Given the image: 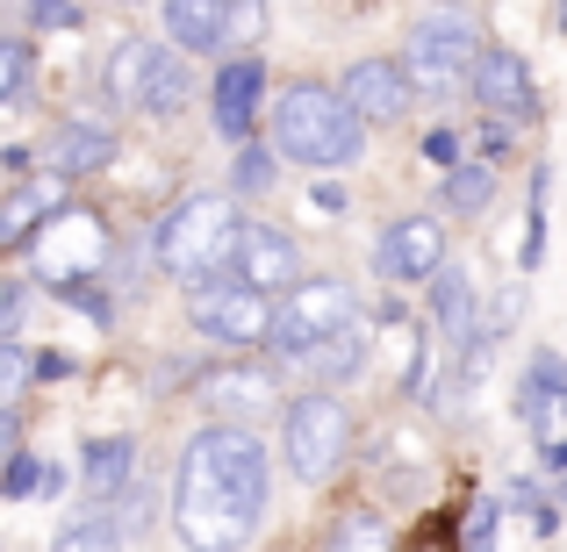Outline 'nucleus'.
Wrapping results in <instances>:
<instances>
[{"label":"nucleus","mask_w":567,"mask_h":552,"mask_svg":"<svg viewBox=\"0 0 567 552\" xmlns=\"http://www.w3.org/2000/svg\"><path fill=\"white\" fill-rule=\"evenodd\" d=\"M166 37L181 51H223L230 43V0H166Z\"/></svg>","instance_id":"nucleus-17"},{"label":"nucleus","mask_w":567,"mask_h":552,"mask_svg":"<svg viewBox=\"0 0 567 552\" xmlns=\"http://www.w3.org/2000/svg\"><path fill=\"white\" fill-rule=\"evenodd\" d=\"M101 166H115V129L65 123L51 137V173H58V180H86V173H101Z\"/></svg>","instance_id":"nucleus-16"},{"label":"nucleus","mask_w":567,"mask_h":552,"mask_svg":"<svg viewBox=\"0 0 567 552\" xmlns=\"http://www.w3.org/2000/svg\"><path fill=\"white\" fill-rule=\"evenodd\" d=\"M259 101H266V65L259 58H230V65L216 72V129H223V144H251Z\"/></svg>","instance_id":"nucleus-13"},{"label":"nucleus","mask_w":567,"mask_h":552,"mask_svg":"<svg viewBox=\"0 0 567 552\" xmlns=\"http://www.w3.org/2000/svg\"><path fill=\"white\" fill-rule=\"evenodd\" d=\"M346 101L367 115V123H402L416 101V80L410 65H388V58H360V65L346 72Z\"/></svg>","instance_id":"nucleus-12"},{"label":"nucleus","mask_w":567,"mask_h":552,"mask_svg":"<svg viewBox=\"0 0 567 552\" xmlns=\"http://www.w3.org/2000/svg\"><path fill=\"white\" fill-rule=\"evenodd\" d=\"M424 158H431V166H460V129H431Z\"/></svg>","instance_id":"nucleus-31"},{"label":"nucleus","mask_w":567,"mask_h":552,"mask_svg":"<svg viewBox=\"0 0 567 552\" xmlns=\"http://www.w3.org/2000/svg\"><path fill=\"white\" fill-rule=\"evenodd\" d=\"M51 552H123V524H101V517H86V524L58 531Z\"/></svg>","instance_id":"nucleus-26"},{"label":"nucleus","mask_w":567,"mask_h":552,"mask_svg":"<svg viewBox=\"0 0 567 552\" xmlns=\"http://www.w3.org/2000/svg\"><path fill=\"white\" fill-rule=\"evenodd\" d=\"M65 373H72L65 352H37V381H65Z\"/></svg>","instance_id":"nucleus-33"},{"label":"nucleus","mask_w":567,"mask_h":552,"mask_svg":"<svg viewBox=\"0 0 567 552\" xmlns=\"http://www.w3.org/2000/svg\"><path fill=\"white\" fill-rule=\"evenodd\" d=\"M187 94H194V72L181 65V58L158 51V58H152V80H144V108H152V115H181Z\"/></svg>","instance_id":"nucleus-23"},{"label":"nucleus","mask_w":567,"mask_h":552,"mask_svg":"<svg viewBox=\"0 0 567 552\" xmlns=\"http://www.w3.org/2000/svg\"><path fill=\"white\" fill-rule=\"evenodd\" d=\"M237 230H245V216H237L230 194H187V201L158 222V265H166L173 280H187V288H202V280H216L223 265H230Z\"/></svg>","instance_id":"nucleus-3"},{"label":"nucleus","mask_w":567,"mask_h":552,"mask_svg":"<svg viewBox=\"0 0 567 552\" xmlns=\"http://www.w3.org/2000/svg\"><path fill=\"white\" fill-rule=\"evenodd\" d=\"M22 316H29V294H22V288H8V294H0V331L22 337Z\"/></svg>","instance_id":"nucleus-32"},{"label":"nucleus","mask_w":567,"mask_h":552,"mask_svg":"<svg viewBox=\"0 0 567 552\" xmlns=\"http://www.w3.org/2000/svg\"><path fill=\"white\" fill-rule=\"evenodd\" d=\"M546 467H554V473H567V445H560V438L546 445Z\"/></svg>","instance_id":"nucleus-35"},{"label":"nucleus","mask_w":567,"mask_h":552,"mask_svg":"<svg viewBox=\"0 0 567 552\" xmlns=\"http://www.w3.org/2000/svg\"><path fill=\"white\" fill-rule=\"evenodd\" d=\"M323 552H388V531H381V517H367V510H346L331 524V545Z\"/></svg>","instance_id":"nucleus-24"},{"label":"nucleus","mask_w":567,"mask_h":552,"mask_svg":"<svg viewBox=\"0 0 567 552\" xmlns=\"http://www.w3.org/2000/svg\"><path fill=\"white\" fill-rule=\"evenodd\" d=\"M346 323H360V294L346 280H295L288 302H280V323H274V352L280 360H309Z\"/></svg>","instance_id":"nucleus-6"},{"label":"nucleus","mask_w":567,"mask_h":552,"mask_svg":"<svg viewBox=\"0 0 567 552\" xmlns=\"http://www.w3.org/2000/svg\"><path fill=\"white\" fill-rule=\"evenodd\" d=\"M496 502H482V510H474V524H467V552H496Z\"/></svg>","instance_id":"nucleus-30"},{"label":"nucleus","mask_w":567,"mask_h":552,"mask_svg":"<svg viewBox=\"0 0 567 552\" xmlns=\"http://www.w3.org/2000/svg\"><path fill=\"white\" fill-rule=\"evenodd\" d=\"M223 273H237L245 288H259V294H288L295 280H302V251H295V237H288V230L245 222V230H237V244H230V265H223Z\"/></svg>","instance_id":"nucleus-9"},{"label":"nucleus","mask_w":567,"mask_h":552,"mask_svg":"<svg viewBox=\"0 0 567 552\" xmlns=\"http://www.w3.org/2000/svg\"><path fill=\"white\" fill-rule=\"evenodd\" d=\"M29 259H37V273L51 280L58 294H72V288H86V280L101 273V259H109V230H101L94 208L65 201L37 237H29Z\"/></svg>","instance_id":"nucleus-5"},{"label":"nucleus","mask_w":567,"mask_h":552,"mask_svg":"<svg viewBox=\"0 0 567 552\" xmlns=\"http://www.w3.org/2000/svg\"><path fill=\"white\" fill-rule=\"evenodd\" d=\"M367 115L352 108L346 94H331V86H288V94L274 101V152L295 158V166H352L367 144Z\"/></svg>","instance_id":"nucleus-2"},{"label":"nucleus","mask_w":567,"mask_h":552,"mask_svg":"<svg viewBox=\"0 0 567 552\" xmlns=\"http://www.w3.org/2000/svg\"><path fill=\"white\" fill-rule=\"evenodd\" d=\"M65 208V187H58V173L51 180H29V187H8V216H0V237H8L14 251H29V237L43 230V222Z\"/></svg>","instance_id":"nucleus-18"},{"label":"nucleus","mask_w":567,"mask_h":552,"mask_svg":"<svg viewBox=\"0 0 567 552\" xmlns=\"http://www.w3.org/2000/svg\"><path fill=\"white\" fill-rule=\"evenodd\" d=\"M439 265H445L439 216H402V222H388V230H381V244H374V273L381 280L410 288V280H431Z\"/></svg>","instance_id":"nucleus-10"},{"label":"nucleus","mask_w":567,"mask_h":552,"mask_svg":"<svg viewBox=\"0 0 567 552\" xmlns=\"http://www.w3.org/2000/svg\"><path fill=\"white\" fill-rule=\"evenodd\" d=\"M0 496L22 502V496H43V467L29 452H8V473H0Z\"/></svg>","instance_id":"nucleus-28"},{"label":"nucleus","mask_w":567,"mask_h":552,"mask_svg":"<svg viewBox=\"0 0 567 552\" xmlns=\"http://www.w3.org/2000/svg\"><path fill=\"white\" fill-rule=\"evenodd\" d=\"M367 352H374V323H346L338 337H323L309 360H295V366H309V373H323V381H360V366H367Z\"/></svg>","instance_id":"nucleus-21"},{"label":"nucleus","mask_w":567,"mask_h":552,"mask_svg":"<svg viewBox=\"0 0 567 552\" xmlns=\"http://www.w3.org/2000/svg\"><path fill=\"white\" fill-rule=\"evenodd\" d=\"M274 173H280V152L245 144V152H237V166H230V194H266V187H274Z\"/></svg>","instance_id":"nucleus-25"},{"label":"nucleus","mask_w":567,"mask_h":552,"mask_svg":"<svg viewBox=\"0 0 567 552\" xmlns=\"http://www.w3.org/2000/svg\"><path fill=\"white\" fill-rule=\"evenodd\" d=\"M431 316H439V337L453 345V366H460V360H467V352L488 337L482 302H474V273H467V265L445 259L439 273H431Z\"/></svg>","instance_id":"nucleus-11"},{"label":"nucleus","mask_w":567,"mask_h":552,"mask_svg":"<svg viewBox=\"0 0 567 552\" xmlns=\"http://www.w3.org/2000/svg\"><path fill=\"white\" fill-rule=\"evenodd\" d=\"M130 481H137V445L115 430V438H94L86 445V496L94 502H115L130 496Z\"/></svg>","instance_id":"nucleus-20"},{"label":"nucleus","mask_w":567,"mask_h":552,"mask_svg":"<svg viewBox=\"0 0 567 552\" xmlns=\"http://www.w3.org/2000/svg\"><path fill=\"white\" fill-rule=\"evenodd\" d=\"M474 101H482L488 115H532V65L517 51H482V65H474Z\"/></svg>","instance_id":"nucleus-15"},{"label":"nucleus","mask_w":567,"mask_h":552,"mask_svg":"<svg viewBox=\"0 0 567 552\" xmlns=\"http://www.w3.org/2000/svg\"><path fill=\"white\" fill-rule=\"evenodd\" d=\"M0 65H8V72H0V94H8V108H14V101L29 94V43L8 37V43H0Z\"/></svg>","instance_id":"nucleus-27"},{"label":"nucleus","mask_w":567,"mask_h":552,"mask_svg":"<svg viewBox=\"0 0 567 552\" xmlns=\"http://www.w3.org/2000/svg\"><path fill=\"white\" fill-rule=\"evenodd\" d=\"M266 445L245 424H208L187 438L173 473V531L187 552H237L266 517Z\"/></svg>","instance_id":"nucleus-1"},{"label":"nucleus","mask_w":567,"mask_h":552,"mask_svg":"<svg viewBox=\"0 0 567 552\" xmlns=\"http://www.w3.org/2000/svg\"><path fill=\"white\" fill-rule=\"evenodd\" d=\"M346 445H352V416H346V402L338 395H295L288 402V416H280V452H288V473L295 481H331L338 473V459H346Z\"/></svg>","instance_id":"nucleus-4"},{"label":"nucleus","mask_w":567,"mask_h":552,"mask_svg":"<svg viewBox=\"0 0 567 552\" xmlns=\"http://www.w3.org/2000/svg\"><path fill=\"white\" fill-rule=\"evenodd\" d=\"M37 29H80V0H29Z\"/></svg>","instance_id":"nucleus-29"},{"label":"nucleus","mask_w":567,"mask_h":552,"mask_svg":"<svg viewBox=\"0 0 567 552\" xmlns=\"http://www.w3.org/2000/svg\"><path fill=\"white\" fill-rule=\"evenodd\" d=\"M187 316H194V331L216 337V345H274L280 309L266 302L259 288H245L237 273H216V280H202V288H194Z\"/></svg>","instance_id":"nucleus-8"},{"label":"nucleus","mask_w":567,"mask_h":552,"mask_svg":"<svg viewBox=\"0 0 567 552\" xmlns=\"http://www.w3.org/2000/svg\"><path fill=\"white\" fill-rule=\"evenodd\" d=\"M309 201H317V208H323V216H338V208H346V187H331V180H323L317 194H309Z\"/></svg>","instance_id":"nucleus-34"},{"label":"nucleus","mask_w":567,"mask_h":552,"mask_svg":"<svg viewBox=\"0 0 567 552\" xmlns=\"http://www.w3.org/2000/svg\"><path fill=\"white\" fill-rule=\"evenodd\" d=\"M402 65H410V80L416 86H460V80H474V65H482V37H474V14H453V8H439V14H424V22L402 37Z\"/></svg>","instance_id":"nucleus-7"},{"label":"nucleus","mask_w":567,"mask_h":552,"mask_svg":"<svg viewBox=\"0 0 567 552\" xmlns=\"http://www.w3.org/2000/svg\"><path fill=\"white\" fill-rule=\"evenodd\" d=\"M439 201H445V208H460V216H482V208L496 201V173H488V166H467V158H460V166H445Z\"/></svg>","instance_id":"nucleus-22"},{"label":"nucleus","mask_w":567,"mask_h":552,"mask_svg":"<svg viewBox=\"0 0 567 552\" xmlns=\"http://www.w3.org/2000/svg\"><path fill=\"white\" fill-rule=\"evenodd\" d=\"M152 58H158V43L123 37V43L109 51V65H101V94H109L115 108H144V80H152Z\"/></svg>","instance_id":"nucleus-19"},{"label":"nucleus","mask_w":567,"mask_h":552,"mask_svg":"<svg viewBox=\"0 0 567 552\" xmlns=\"http://www.w3.org/2000/svg\"><path fill=\"white\" fill-rule=\"evenodd\" d=\"M202 402L216 416H274V402H280V387H274V373H259V366H208L202 373Z\"/></svg>","instance_id":"nucleus-14"},{"label":"nucleus","mask_w":567,"mask_h":552,"mask_svg":"<svg viewBox=\"0 0 567 552\" xmlns=\"http://www.w3.org/2000/svg\"><path fill=\"white\" fill-rule=\"evenodd\" d=\"M560 502H567V473H560Z\"/></svg>","instance_id":"nucleus-36"}]
</instances>
